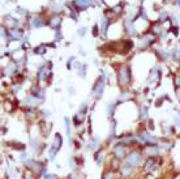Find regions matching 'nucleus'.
Here are the masks:
<instances>
[{"label": "nucleus", "instance_id": "nucleus-11", "mask_svg": "<svg viewBox=\"0 0 180 179\" xmlns=\"http://www.w3.org/2000/svg\"><path fill=\"white\" fill-rule=\"evenodd\" d=\"M84 120V116L82 114H78V115H76V119H75V123L76 124H78V123H81Z\"/></svg>", "mask_w": 180, "mask_h": 179}, {"label": "nucleus", "instance_id": "nucleus-7", "mask_svg": "<svg viewBox=\"0 0 180 179\" xmlns=\"http://www.w3.org/2000/svg\"><path fill=\"white\" fill-rule=\"evenodd\" d=\"M27 166H29V167H33V170H39L41 165L37 163V162H34V161H30V162H27Z\"/></svg>", "mask_w": 180, "mask_h": 179}, {"label": "nucleus", "instance_id": "nucleus-9", "mask_svg": "<svg viewBox=\"0 0 180 179\" xmlns=\"http://www.w3.org/2000/svg\"><path fill=\"white\" fill-rule=\"evenodd\" d=\"M153 166H154V159H149V161L146 162V166H145V169H146V170H148V171H149V170H151V167H153Z\"/></svg>", "mask_w": 180, "mask_h": 179}, {"label": "nucleus", "instance_id": "nucleus-3", "mask_svg": "<svg viewBox=\"0 0 180 179\" xmlns=\"http://www.w3.org/2000/svg\"><path fill=\"white\" fill-rule=\"evenodd\" d=\"M115 156L119 157V158L124 157L125 156V148L123 147V145H117V147L115 148Z\"/></svg>", "mask_w": 180, "mask_h": 179}, {"label": "nucleus", "instance_id": "nucleus-17", "mask_svg": "<svg viewBox=\"0 0 180 179\" xmlns=\"http://www.w3.org/2000/svg\"><path fill=\"white\" fill-rule=\"evenodd\" d=\"M59 21H60L59 18H54V20H52V26H58V25H59Z\"/></svg>", "mask_w": 180, "mask_h": 179}, {"label": "nucleus", "instance_id": "nucleus-8", "mask_svg": "<svg viewBox=\"0 0 180 179\" xmlns=\"http://www.w3.org/2000/svg\"><path fill=\"white\" fill-rule=\"evenodd\" d=\"M76 4L78 5V7H86V5H89V0H78L77 3H76Z\"/></svg>", "mask_w": 180, "mask_h": 179}, {"label": "nucleus", "instance_id": "nucleus-18", "mask_svg": "<svg viewBox=\"0 0 180 179\" xmlns=\"http://www.w3.org/2000/svg\"><path fill=\"white\" fill-rule=\"evenodd\" d=\"M44 179H56V177H55V175L50 174V175H46V177H44Z\"/></svg>", "mask_w": 180, "mask_h": 179}, {"label": "nucleus", "instance_id": "nucleus-4", "mask_svg": "<svg viewBox=\"0 0 180 179\" xmlns=\"http://www.w3.org/2000/svg\"><path fill=\"white\" fill-rule=\"evenodd\" d=\"M103 89H105V84H103V82H99V85H98L97 89H95V97H101V96H102Z\"/></svg>", "mask_w": 180, "mask_h": 179}, {"label": "nucleus", "instance_id": "nucleus-16", "mask_svg": "<svg viewBox=\"0 0 180 179\" xmlns=\"http://www.w3.org/2000/svg\"><path fill=\"white\" fill-rule=\"evenodd\" d=\"M97 142H98V140H97V139L93 140L91 144H90V149H94V147H95V144H97Z\"/></svg>", "mask_w": 180, "mask_h": 179}, {"label": "nucleus", "instance_id": "nucleus-15", "mask_svg": "<svg viewBox=\"0 0 180 179\" xmlns=\"http://www.w3.org/2000/svg\"><path fill=\"white\" fill-rule=\"evenodd\" d=\"M56 150H58V149H56V148H52V149L50 150V157H51V158H54V157H55Z\"/></svg>", "mask_w": 180, "mask_h": 179}, {"label": "nucleus", "instance_id": "nucleus-13", "mask_svg": "<svg viewBox=\"0 0 180 179\" xmlns=\"http://www.w3.org/2000/svg\"><path fill=\"white\" fill-rule=\"evenodd\" d=\"M148 153L149 154H157V153H158V149H155V148H149Z\"/></svg>", "mask_w": 180, "mask_h": 179}, {"label": "nucleus", "instance_id": "nucleus-6", "mask_svg": "<svg viewBox=\"0 0 180 179\" xmlns=\"http://www.w3.org/2000/svg\"><path fill=\"white\" fill-rule=\"evenodd\" d=\"M61 147V137H60V135H56L55 136V147L56 149H59V148Z\"/></svg>", "mask_w": 180, "mask_h": 179}, {"label": "nucleus", "instance_id": "nucleus-20", "mask_svg": "<svg viewBox=\"0 0 180 179\" xmlns=\"http://www.w3.org/2000/svg\"><path fill=\"white\" fill-rule=\"evenodd\" d=\"M179 99H180V93H179Z\"/></svg>", "mask_w": 180, "mask_h": 179}, {"label": "nucleus", "instance_id": "nucleus-14", "mask_svg": "<svg viewBox=\"0 0 180 179\" xmlns=\"http://www.w3.org/2000/svg\"><path fill=\"white\" fill-rule=\"evenodd\" d=\"M128 98H131V93H123L122 101H125V99H128Z\"/></svg>", "mask_w": 180, "mask_h": 179}, {"label": "nucleus", "instance_id": "nucleus-1", "mask_svg": "<svg viewBox=\"0 0 180 179\" xmlns=\"http://www.w3.org/2000/svg\"><path fill=\"white\" fill-rule=\"evenodd\" d=\"M140 162H141V154L137 152L131 153V154L128 156V158H127V163H128L129 166H137Z\"/></svg>", "mask_w": 180, "mask_h": 179}, {"label": "nucleus", "instance_id": "nucleus-19", "mask_svg": "<svg viewBox=\"0 0 180 179\" xmlns=\"http://www.w3.org/2000/svg\"><path fill=\"white\" fill-rule=\"evenodd\" d=\"M105 179H111V177H106Z\"/></svg>", "mask_w": 180, "mask_h": 179}, {"label": "nucleus", "instance_id": "nucleus-12", "mask_svg": "<svg viewBox=\"0 0 180 179\" xmlns=\"http://www.w3.org/2000/svg\"><path fill=\"white\" fill-rule=\"evenodd\" d=\"M30 142H32V147L34 148V149H35L37 147H38V140H37V139L32 137V139H30Z\"/></svg>", "mask_w": 180, "mask_h": 179}, {"label": "nucleus", "instance_id": "nucleus-10", "mask_svg": "<svg viewBox=\"0 0 180 179\" xmlns=\"http://www.w3.org/2000/svg\"><path fill=\"white\" fill-rule=\"evenodd\" d=\"M146 116H148V109H146L145 106H142L141 107V119H146Z\"/></svg>", "mask_w": 180, "mask_h": 179}, {"label": "nucleus", "instance_id": "nucleus-5", "mask_svg": "<svg viewBox=\"0 0 180 179\" xmlns=\"http://www.w3.org/2000/svg\"><path fill=\"white\" fill-rule=\"evenodd\" d=\"M144 140L145 141H148V142H151V144H155L157 142V139L155 137H153V136H150V135H144Z\"/></svg>", "mask_w": 180, "mask_h": 179}, {"label": "nucleus", "instance_id": "nucleus-2", "mask_svg": "<svg viewBox=\"0 0 180 179\" xmlns=\"http://www.w3.org/2000/svg\"><path fill=\"white\" fill-rule=\"evenodd\" d=\"M119 81L122 84H127L129 81V72H128V69H127L125 67H123V68L120 69V72H119Z\"/></svg>", "mask_w": 180, "mask_h": 179}]
</instances>
